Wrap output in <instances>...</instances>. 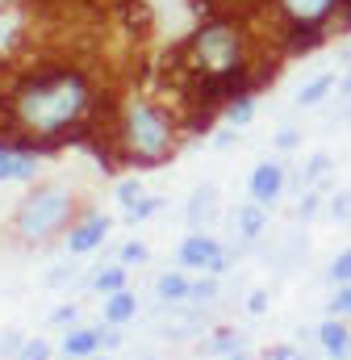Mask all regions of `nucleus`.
Returning a JSON list of instances; mask_svg holds the SVG:
<instances>
[{"instance_id": "4468645a", "label": "nucleus", "mask_w": 351, "mask_h": 360, "mask_svg": "<svg viewBox=\"0 0 351 360\" xmlns=\"http://www.w3.org/2000/svg\"><path fill=\"white\" fill-rule=\"evenodd\" d=\"M263 231H267V214H263V205L247 201V205L239 210V239H243V243H256Z\"/></svg>"}, {"instance_id": "20e7f679", "label": "nucleus", "mask_w": 351, "mask_h": 360, "mask_svg": "<svg viewBox=\"0 0 351 360\" xmlns=\"http://www.w3.org/2000/svg\"><path fill=\"white\" fill-rule=\"evenodd\" d=\"M72 214H76V197H72V188L67 184H38V188H29V197L17 205V214H13V231H17V239L21 243H46V239H55L59 231H67L72 226Z\"/></svg>"}, {"instance_id": "2f4dec72", "label": "nucleus", "mask_w": 351, "mask_h": 360, "mask_svg": "<svg viewBox=\"0 0 351 360\" xmlns=\"http://www.w3.org/2000/svg\"><path fill=\"white\" fill-rule=\"evenodd\" d=\"M76 319H80V306H59V310L51 314L55 327H76Z\"/></svg>"}, {"instance_id": "ea45409f", "label": "nucleus", "mask_w": 351, "mask_h": 360, "mask_svg": "<svg viewBox=\"0 0 351 360\" xmlns=\"http://www.w3.org/2000/svg\"><path fill=\"white\" fill-rule=\"evenodd\" d=\"M4 8H13V0H0V13H4Z\"/></svg>"}, {"instance_id": "bb28decb", "label": "nucleus", "mask_w": 351, "mask_h": 360, "mask_svg": "<svg viewBox=\"0 0 351 360\" xmlns=\"http://www.w3.org/2000/svg\"><path fill=\"white\" fill-rule=\"evenodd\" d=\"M331 314H335V319H351V285H339V289H335Z\"/></svg>"}, {"instance_id": "39448f33", "label": "nucleus", "mask_w": 351, "mask_h": 360, "mask_svg": "<svg viewBox=\"0 0 351 360\" xmlns=\"http://www.w3.org/2000/svg\"><path fill=\"white\" fill-rule=\"evenodd\" d=\"M351 0H276V8H280V17L289 21V30L293 34H305V46H314L318 42V30L335 17V13H343ZM289 34V38H293Z\"/></svg>"}, {"instance_id": "c756f323", "label": "nucleus", "mask_w": 351, "mask_h": 360, "mask_svg": "<svg viewBox=\"0 0 351 360\" xmlns=\"http://www.w3.org/2000/svg\"><path fill=\"white\" fill-rule=\"evenodd\" d=\"M272 143H276L280 151H297V147H301V130H297V126H284V130H276Z\"/></svg>"}, {"instance_id": "c85d7f7f", "label": "nucleus", "mask_w": 351, "mask_h": 360, "mask_svg": "<svg viewBox=\"0 0 351 360\" xmlns=\"http://www.w3.org/2000/svg\"><path fill=\"white\" fill-rule=\"evenodd\" d=\"M326 168H331V155H322V151H318V155H310V164H305V172H301V180H305V184H314V180L322 176Z\"/></svg>"}, {"instance_id": "a878e982", "label": "nucleus", "mask_w": 351, "mask_h": 360, "mask_svg": "<svg viewBox=\"0 0 351 360\" xmlns=\"http://www.w3.org/2000/svg\"><path fill=\"white\" fill-rule=\"evenodd\" d=\"M17 360H51V344H46V340H25L21 352H17Z\"/></svg>"}, {"instance_id": "6e6552de", "label": "nucleus", "mask_w": 351, "mask_h": 360, "mask_svg": "<svg viewBox=\"0 0 351 360\" xmlns=\"http://www.w3.org/2000/svg\"><path fill=\"white\" fill-rule=\"evenodd\" d=\"M247 193H251L256 205L280 201V193H284V168L280 164H256L251 176H247Z\"/></svg>"}, {"instance_id": "f8f14e48", "label": "nucleus", "mask_w": 351, "mask_h": 360, "mask_svg": "<svg viewBox=\"0 0 351 360\" xmlns=\"http://www.w3.org/2000/svg\"><path fill=\"white\" fill-rule=\"evenodd\" d=\"M188 289H192L188 272H164V276H155V297L164 306H184L188 302Z\"/></svg>"}, {"instance_id": "412c9836", "label": "nucleus", "mask_w": 351, "mask_h": 360, "mask_svg": "<svg viewBox=\"0 0 351 360\" xmlns=\"http://www.w3.org/2000/svg\"><path fill=\"white\" fill-rule=\"evenodd\" d=\"M113 193H117V205H121V210H130L147 188H143V180H138V176H126V180H117V188H113Z\"/></svg>"}, {"instance_id": "7c9ffc66", "label": "nucleus", "mask_w": 351, "mask_h": 360, "mask_svg": "<svg viewBox=\"0 0 351 360\" xmlns=\"http://www.w3.org/2000/svg\"><path fill=\"white\" fill-rule=\"evenodd\" d=\"M318 205H322V193H314V188H310V193L301 197V205H297V218H301V222H310V218L318 214Z\"/></svg>"}, {"instance_id": "0eeeda50", "label": "nucleus", "mask_w": 351, "mask_h": 360, "mask_svg": "<svg viewBox=\"0 0 351 360\" xmlns=\"http://www.w3.org/2000/svg\"><path fill=\"white\" fill-rule=\"evenodd\" d=\"M109 218L105 214H88V218H80L72 231H67V252L72 256H88V252H96L100 243H105V235H109Z\"/></svg>"}, {"instance_id": "cd10ccee", "label": "nucleus", "mask_w": 351, "mask_h": 360, "mask_svg": "<svg viewBox=\"0 0 351 360\" xmlns=\"http://www.w3.org/2000/svg\"><path fill=\"white\" fill-rule=\"evenodd\" d=\"M267 302H272V297H267V289H251V293H247V302H243V310H247L251 319H260V314H267Z\"/></svg>"}, {"instance_id": "f704fd0d", "label": "nucleus", "mask_w": 351, "mask_h": 360, "mask_svg": "<svg viewBox=\"0 0 351 360\" xmlns=\"http://www.w3.org/2000/svg\"><path fill=\"white\" fill-rule=\"evenodd\" d=\"M100 348H105V352H113V348H121V331L105 323V327H100Z\"/></svg>"}, {"instance_id": "7ed1b4c3", "label": "nucleus", "mask_w": 351, "mask_h": 360, "mask_svg": "<svg viewBox=\"0 0 351 360\" xmlns=\"http://www.w3.org/2000/svg\"><path fill=\"white\" fill-rule=\"evenodd\" d=\"M243 59H247V38H243V30H239L234 17H209L188 38V63L209 84L234 80L239 68H243Z\"/></svg>"}, {"instance_id": "5701e85b", "label": "nucleus", "mask_w": 351, "mask_h": 360, "mask_svg": "<svg viewBox=\"0 0 351 360\" xmlns=\"http://www.w3.org/2000/svg\"><path fill=\"white\" fill-rule=\"evenodd\" d=\"M326 276H331L335 285H351V248H343V252H339V256L331 260Z\"/></svg>"}, {"instance_id": "e433bc0d", "label": "nucleus", "mask_w": 351, "mask_h": 360, "mask_svg": "<svg viewBox=\"0 0 351 360\" xmlns=\"http://www.w3.org/2000/svg\"><path fill=\"white\" fill-rule=\"evenodd\" d=\"M213 143H218V147H234V126H226V130H222Z\"/></svg>"}, {"instance_id": "ddd939ff", "label": "nucleus", "mask_w": 351, "mask_h": 360, "mask_svg": "<svg viewBox=\"0 0 351 360\" xmlns=\"http://www.w3.org/2000/svg\"><path fill=\"white\" fill-rule=\"evenodd\" d=\"M134 314H138V297H134L130 289H121V293H109V297H105V323H109V327H126Z\"/></svg>"}, {"instance_id": "72a5a7b5", "label": "nucleus", "mask_w": 351, "mask_h": 360, "mask_svg": "<svg viewBox=\"0 0 351 360\" xmlns=\"http://www.w3.org/2000/svg\"><path fill=\"white\" fill-rule=\"evenodd\" d=\"M21 344H25V340H21L17 331H4V335H0V356H17Z\"/></svg>"}, {"instance_id": "a19ab883", "label": "nucleus", "mask_w": 351, "mask_h": 360, "mask_svg": "<svg viewBox=\"0 0 351 360\" xmlns=\"http://www.w3.org/2000/svg\"><path fill=\"white\" fill-rule=\"evenodd\" d=\"M92 360H109V356H92Z\"/></svg>"}, {"instance_id": "6ab92c4d", "label": "nucleus", "mask_w": 351, "mask_h": 360, "mask_svg": "<svg viewBox=\"0 0 351 360\" xmlns=\"http://www.w3.org/2000/svg\"><path fill=\"white\" fill-rule=\"evenodd\" d=\"M251 117H256V96L239 92V96L226 105V126H234V130H239V126H247Z\"/></svg>"}, {"instance_id": "c9c22d12", "label": "nucleus", "mask_w": 351, "mask_h": 360, "mask_svg": "<svg viewBox=\"0 0 351 360\" xmlns=\"http://www.w3.org/2000/svg\"><path fill=\"white\" fill-rule=\"evenodd\" d=\"M67 276H72V269H67V264H59L55 272H46V285H67Z\"/></svg>"}, {"instance_id": "a211bd4d", "label": "nucleus", "mask_w": 351, "mask_h": 360, "mask_svg": "<svg viewBox=\"0 0 351 360\" xmlns=\"http://www.w3.org/2000/svg\"><path fill=\"white\" fill-rule=\"evenodd\" d=\"M331 92H335V72H322V76H314V80H310L305 89L297 92V105H301V109H310V105L326 101Z\"/></svg>"}, {"instance_id": "473e14b6", "label": "nucleus", "mask_w": 351, "mask_h": 360, "mask_svg": "<svg viewBox=\"0 0 351 360\" xmlns=\"http://www.w3.org/2000/svg\"><path fill=\"white\" fill-rule=\"evenodd\" d=\"M267 360H305V352H301L297 344H276V348L267 352Z\"/></svg>"}, {"instance_id": "9b49d317", "label": "nucleus", "mask_w": 351, "mask_h": 360, "mask_svg": "<svg viewBox=\"0 0 351 360\" xmlns=\"http://www.w3.org/2000/svg\"><path fill=\"white\" fill-rule=\"evenodd\" d=\"M100 352H105L100 348V327H72L63 335V356L67 360H92Z\"/></svg>"}, {"instance_id": "393cba45", "label": "nucleus", "mask_w": 351, "mask_h": 360, "mask_svg": "<svg viewBox=\"0 0 351 360\" xmlns=\"http://www.w3.org/2000/svg\"><path fill=\"white\" fill-rule=\"evenodd\" d=\"M326 214H331L335 222H351V193H335L331 205H326Z\"/></svg>"}, {"instance_id": "2eb2a0df", "label": "nucleus", "mask_w": 351, "mask_h": 360, "mask_svg": "<svg viewBox=\"0 0 351 360\" xmlns=\"http://www.w3.org/2000/svg\"><path fill=\"white\" fill-rule=\"evenodd\" d=\"M243 348H247V344H243V335H239L234 327H218L201 352H209V356H222V360H226V356H234V352H243Z\"/></svg>"}, {"instance_id": "9d476101", "label": "nucleus", "mask_w": 351, "mask_h": 360, "mask_svg": "<svg viewBox=\"0 0 351 360\" xmlns=\"http://www.w3.org/2000/svg\"><path fill=\"white\" fill-rule=\"evenodd\" d=\"M34 172H38V155L29 147L0 143V184H8V180H34Z\"/></svg>"}, {"instance_id": "dca6fc26", "label": "nucleus", "mask_w": 351, "mask_h": 360, "mask_svg": "<svg viewBox=\"0 0 351 360\" xmlns=\"http://www.w3.org/2000/svg\"><path fill=\"white\" fill-rule=\"evenodd\" d=\"M213 197H218L213 184H197V193L188 197V222H192V226H201L205 218H213V210H218Z\"/></svg>"}, {"instance_id": "b1692460", "label": "nucleus", "mask_w": 351, "mask_h": 360, "mask_svg": "<svg viewBox=\"0 0 351 360\" xmlns=\"http://www.w3.org/2000/svg\"><path fill=\"white\" fill-rule=\"evenodd\" d=\"M117 264H126V269H134V264H147V243H126L121 252H117Z\"/></svg>"}, {"instance_id": "58836bf2", "label": "nucleus", "mask_w": 351, "mask_h": 360, "mask_svg": "<svg viewBox=\"0 0 351 360\" xmlns=\"http://www.w3.org/2000/svg\"><path fill=\"white\" fill-rule=\"evenodd\" d=\"M4 109H8V92L0 89V113H4Z\"/></svg>"}, {"instance_id": "4c0bfd02", "label": "nucleus", "mask_w": 351, "mask_h": 360, "mask_svg": "<svg viewBox=\"0 0 351 360\" xmlns=\"http://www.w3.org/2000/svg\"><path fill=\"white\" fill-rule=\"evenodd\" d=\"M226 360H251V352L243 348V352H234V356H226Z\"/></svg>"}, {"instance_id": "f3484780", "label": "nucleus", "mask_w": 351, "mask_h": 360, "mask_svg": "<svg viewBox=\"0 0 351 360\" xmlns=\"http://www.w3.org/2000/svg\"><path fill=\"white\" fill-rule=\"evenodd\" d=\"M126 276H130V269H126V264H109V269L96 272L88 285H92L96 293H105V297H109V293H121V289H126Z\"/></svg>"}, {"instance_id": "aec40b11", "label": "nucleus", "mask_w": 351, "mask_h": 360, "mask_svg": "<svg viewBox=\"0 0 351 360\" xmlns=\"http://www.w3.org/2000/svg\"><path fill=\"white\" fill-rule=\"evenodd\" d=\"M159 210H164V197H151V193H143V197H138V201H134V205L126 210V222H130V226H138V222L155 218Z\"/></svg>"}, {"instance_id": "f03ea898", "label": "nucleus", "mask_w": 351, "mask_h": 360, "mask_svg": "<svg viewBox=\"0 0 351 360\" xmlns=\"http://www.w3.org/2000/svg\"><path fill=\"white\" fill-rule=\"evenodd\" d=\"M176 122L172 113L155 101H130L117 122V155L126 164H164L176 155Z\"/></svg>"}, {"instance_id": "423d86ee", "label": "nucleus", "mask_w": 351, "mask_h": 360, "mask_svg": "<svg viewBox=\"0 0 351 360\" xmlns=\"http://www.w3.org/2000/svg\"><path fill=\"white\" fill-rule=\"evenodd\" d=\"M176 264L184 272H213V276H218V272L230 269V256L222 252V243H218L213 235H201V231H197V235H188V239L176 248Z\"/></svg>"}, {"instance_id": "4be33fe9", "label": "nucleus", "mask_w": 351, "mask_h": 360, "mask_svg": "<svg viewBox=\"0 0 351 360\" xmlns=\"http://www.w3.org/2000/svg\"><path fill=\"white\" fill-rule=\"evenodd\" d=\"M218 297V281H192V289H188V302L184 306H209Z\"/></svg>"}, {"instance_id": "f257e3e1", "label": "nucleus", "mask_w": 351, "mask_h": 360, "mask_svg": "<svg viewBox=\"0 0 351 360\" xmlns=\"http://www.w3.org/2000/svg\"><path fill=\"white\" fill-rule=\"evenodd\" d=\"M92 80L80 68H42L21 76L8 92V126L29 139H59L92 109Z\"/></svg>"}, {"instance_id": "1a4fd4ad", "label": "nucleus", "mask_w": 351, "mask_h": 360, "mask_svg": "<svg viewBox=\"0 0 351 360\" xmlns=\"http://www.w3.org/2000/svg\"><path fill=\"white\" fill-rule=\"evenodd\" d=\"M314 340H318V348H322V356H326V360H347L351 356V327H347V319H326V323H318Z\"/></svg>"}]
</instances>
